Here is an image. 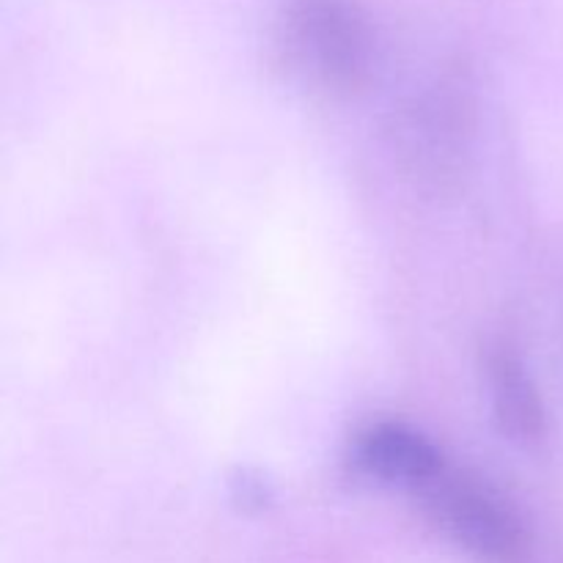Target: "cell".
Masks as SVG:
<instances>
[{
  "label": "cell",
  "mask_w": 563,
  "mask_h": 563,
  "mask_svg": "<svg viewBox=\"0 0 563 563\" xmlns=\"http://www.w3.org/2000/svg\"><path fill=\"white\" fill-rule=\"evenodd\" d=\"M407 132H410V154L418 159V165L440 170L445 165V154L460 152L465 119H460V104L440 99L416 113V119L407 124Z\"/></svg>",
  "instance_id": "obj_5"
},
{
  "label": "cell",
  "mask_w": 563,
  "mask_h": 563,
  "mask_svg": "<svg viewBox=\"0 0 563 563\" xmlns=\"http://www.w3.org/2000/svg\"><path fill=\"white\" fill-rule=\"evenodd\" d=\"M352 462L368 478L401 484L416 493L445 471L443 454L427 434L394 421H379L361 429L352 443Z\"/></svg>",
  "instance_id": "obj_3"
},
{
  "label": "cell",
  "mask_w": 563,
  "mask_h": 563,
  "mask_svg": "<svg viewBox=\"0 0 563 563\" xmlns=\"http://www.w3.org/2000/svg\"><path fill=\"white\" fill-rule=\"evenodd\" d=\"M275 49L295 80L330 99L357 97L377 69V31L361 0H284Z\"/></svg>",
  "instance_id": "obj_1"
},
{
  "label": "cell",
  "mask_w": 563,
  "mask_h": 563,
  "mask_svg": "<svg viewBox=\"0 0 563 563\" xmlns=\"http://www.w3.org/2000/svg\"><path fill=\"white\" fill-rule=\"evenodd\" d=\"M418 495L429 520L478 561L522 563L531 553L526 517L484 478L445 465Z\"/></svg>",
  "instance_id": "obj_2"
},
{
  "label": "cell",
  "mask_w": 563,
  "mask_h": 563,
  "mask_svg": "<svg viewBox=\"0 0 563 563\" xmlns=\"http://www.w3.org/2000/svg\"><path fill=\"white\" fill-rule=\"evenodd\" d=\"M487 379L500 432L515 443H539L548 432V416L542 396L520 357L506 346L493 350L487 357Z\"/></svg>",
  "instance_id": "obj_4"
}]
</instances>
